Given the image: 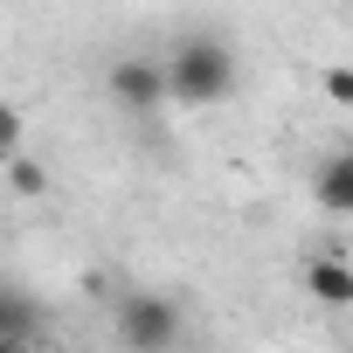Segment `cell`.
Here are the masks:
<instances>
[{
	"mask_svg": "<svg viewBox=\"0 0 353 353\" xmlns=\"http://www.w3.org/2000/svg\"><path fill=\"white\" fill-rule=\"evenodd\" d=\"M312 201L332 208V215H353V145H339V152L319 159V173H312Z\"/></svg>",
	"mask_w": 353,
	"mask_h": 353,
	"instance_id": "5",
	"label": "cell"
},
{
	"mask_svg": "<svg viewBox=\"0 0 353 353\" xmlns=\"http://www.w3.org/2000/svg\"><path fill=\"white\" fill-rule=\"evenodd\" d=\"M104 97L125 111V118H152L166 104V63L159 56H118L104 70Z\"/></svg>",
	"mask_w": 353,
	"mask_h": 353,
	"instance_id": "3",
	"label": "cell"
},
{
	"mask_svg": "<svg viewBox=\"0 0 353 353\" xmlns=\"http://www.w3.org/2000/svg\"><path fill=\"white\" fill-rule=\"evenodd\" d=\"M21 152H28V118H21V104L0 97V166H14Z\"/></svg>",
	"mask_w": 353,
	"mask_h": 353,
	"instance_id": "6",
	"label": "cell"
},
{
	"mask_svg": "<svg viewBox=\"0 0 353 353\" xmlns=\"http://www.w3.org/2000/svg\"><path fill=\"white\" fill-rule=\"evenodd\" d=\"M28 332V312H21V298H8V291H0V346H14Z\"/></svg>",
	"mask_w": 353,
	"mask_h": 353,
	"instance_id": "9",
	"label": "cell"
},
{
	"mask_svg": "<svg viewBox=\"0 0 353 353\" xmlns=\"http://www.w3.org/2000/svg\"><path fill=\"white\" fill-rule=\"evenodd\" d=\"M319 97L332 111H353V63H319Z\"/></svg>",
	"mask_w": 353,
	"mask_h": 353,
	"instance_id": "7",
	"label": "cell"
},
{
	"mask_svg": "<svg viewBox=\"0 0 353 353\" xmlns=\"http://www.w3.org/2000/svg\"><path fill=\"white\" fill-rule=\"evenodd\" d=\"M166 104H188V111H208V104H229L236 83H243V63L229 49V35H181L166 56Z\"/></svg>",
	"mask_w": 353,
	"mask_h": 353,
	"instance_id": "1",
	"label": "cell"
},
{
	"mask_svg": "<svg viewBox=\"0 0 353 353\" xmlns=\"http://www.w3.org/2000/svg\"><path fill=\"white\" fill-rule=\"evenodd\" d=\"M8 188H14V194H21V201H35V194H49V166H42V159H28V152H21V159H14V166H8Z\"/></svg>",
	"mask_w": 353,
	"mask_h": 353,
	"instance_id": "8",
	"label": "cell"
},
{
	"mask_svg": "<svg viewBox=\"0 0 353 353\" xmlns=\"http://www.w3.org/2000/svg\"><path fill=\"white\" fill-rule=\"evenodd\" d=\"M305 291H312L325 312H346V305H353V263H346V256H332V250L305 256Z\"/></svg>",
	"mask_w": 353,
	"mask_h": 353,
	"instance_id": "4",
	"label": "cell"
},
{
	"mask_svg": "<svg viewBox=\"0 0 353 353\" xmlns=\"http://www.w3.org/2000/svg\"><path fill=\"white\" fill-rule=\"evenodd\" d=\"M0 353H21V346H0Z\"/></svg>",
	"mask_w": 353,
	"mask_h": 353,
	"instance_id": "10",
	"label": "cell"
},
{
	"mask_svg": "<svg viewBox=\"0 0 353 353\" xmlns=\"http://www.w3.org/2000/svg\"><path fill=\"white\" fill-rule=\"evenodd\" d=\"M111 332L125 353H181V305L159 291H132V298H118Z\"/></svg>",
	"mask_w": 353,
	"mask_h": 353,
	"instance_id": "2",
	"label": "cell"
}]
</instances>
